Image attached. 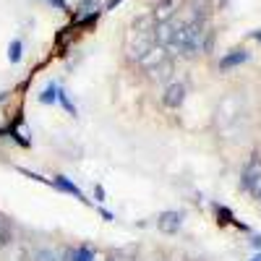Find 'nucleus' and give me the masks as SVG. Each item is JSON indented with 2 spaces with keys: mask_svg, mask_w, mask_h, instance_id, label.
Returning a JSON list of instances; mask_svg holds the SVG:
<instances>
[{
  "mask_svg": "<svg viewBox=\"0 0 261 261\" xmlns=\"http://www.w3.org/2000/svg\"><path fill=\"white\" fill-rule=\"evenodd\" d=\"M151 45H157L154 42V21H151V16H139L134 21V32H130V37L125 42V58L130 63H139L151 50Z\"/></svg>",
  "mask_w": 261,
  "mask_h": 261,
  "instance_id": "f257e3e1",
  "label": "nucleus"
},
{
  "mask_svg": "<svg viewBox=\"0 0 261 261\" xmlns=\"http://www.w3.org/2000/svg\"><path fill=\"white\" fill-rule=\"evenodd\" d=\"M180 8H183V0H160V3L154 6V11H151V21H154V27L172 21L178 16Z\"/></svg>",
  "mask_w": 261,
  "mask_h": 261,
  "instance_id": "f03ea898",
  "label": "nucleus"
},
{
  "mask_svg": "<svg viewBox=\"0 0 261 261\" xmlns=\"http://www.w3.org/2000/svg\"><path fill=\"white\" fill-rule=\"evenodd\" d=\"M183 102H186V84L183 81H170L162 92V105L170 107V110H178Z\"/></svg>",
  "mask_w": 261,
  "mask_h": 261,
  "instance_id": "7ed1b4c3",
  "label": "nucleus"
},
{
  "mask_svg": "<svg viewBox=\"0 0 261 261\" xmlns=\"http://www.w3.org/2000/svg\"><path fill=\"white\" fill-rule=\"evenodd\" d=\"M165 60H170V58H167V47H162V45H151V50L139 60V68L146 71V73H151V71H157Z\"/></svg>",
  "mask_w": 261,
  "mask_h": 261,
  "instance_id": "20e7f679",
  "label": "nucleus"
},
{
  "mask_svg": "<svg viewBox=\"0 0 261 261\" xmlns=\"http://www.w3.org/2000/svg\"><path fill=\"white\" fill-rule=\"evenodd\" d=\"M180 225H183V214H180V212H162L160 220H157V227H160V232H165V235L178 232Z\"/></svg>",
  "mask_w": 261,
  "mask_h": 261,
  "instance_id": "39448f33",
  "label": "nucleus"
},
{
  "mask_svg": "<svg viewBox=\"0 0 261 261\" xmlns=\"http://www.w3.org/2000/svg\"><path fill=\"white\" fill-rule=\"evenodd\" d=\"M256 178H261V154H253V157H251V162L246 165L243 175H241V183H243V188L248 191V188H251V183H253Z\"/></svg>",
  "mask_w": 261,
  "mask_h": 261,
  "instance_id": "423d86ee",
  "label": "nucleus"
},
{
  "mask_svg": "<svg viewBox=\"0 0 261 261\" xmlns=\"http://www.w3.org/2000/svg\"><path fill=\"white\" fill-rule=\"evenodd\" d=\"M248 60V53L241 47V50H232V53H227L222 60H220V68L222 71H230V68H235V65H241V63H246Z\"/></svg>",
  "mask_w": 261,
  "mask_h": 261,
  "instance_id": "0eeeda50",
  "label": "nucleus"
},
{
  "mask_svg": "<svg viewBox=\"0 0 261 261\" xmlns=\"http://www.w3.org/2000/svg\"><path fill=\"white\" fill-rule=\"evenodd\" d=\"M53 186H58L60 191L71 193V196H76V199H81V201H86V199H84V193H81V191H79V188H76V186H73L71 180H65V175H58V178L53 180Z\"/></svg>",
  "mask_w": 261,
  "mask_h": 261,
  "instance_id": "6e6552de",
  "label": "nucleus"
},
{
  "mask_svg": "<svg viewBox=\"0 0 261 261\" xmlns=\"http://www.w3.org/2000/svg\"><path fill=\"white\" fill-rule=\"evenodd\" d=\"M11 243H13V230H11V225L6 222V217H0V251L8 248Z\"/></svg>",
  "mask_w": 261,
  "mask_h": 261,
  "instance_id": "1a4fd4ad",
  "label": "nucleus"
},
{
  "mask_svg": "<svg viewBox=\"0 0 261 261\" xmlns=\"http://www.w3.org/2000/svg\"><path fill=\"white\" fill-rule=\"evenodd\" d=\"M97 8H99L97 0H81V6H79V16H76V18H84V16L94 18V16H97Z\"/></svg>",
  "mask_w": 261,
  "mask_h": 261,
  "instance_id": "9d476101",
  "label": "nucleus"
},
{
  "mask_svg": "<svg viewBox=\"0 0 261 261\" xmlns=\"http://www.w3.org/2000/svg\"><path fill=\"white\" fill-rule=\"evenodd\" d=\"M73 261H94V248L89 246H79L73 253Z\"/></svg>",
  "mask_w": 261,
  "mask_h": 261,
  "instance_id": "9b49d317",
  "label": "nucleus"
},
{
  "mask_svg": "<svg viewBox=\"0 0 261 261\" xmlns=\"http://www.w3.org/2000/svg\"><path fill=\"white\" fill-rule=\"evenodd\" d=\"M172 73V60H165L157 71H151V79H170Z\"/></svg>",
  "mask_w": 261,
  "mask_h": 261,
  "instance_id": "f8f14e48",
  "label": "nucleus"
},
{
  "mask_svg": "<svg viewBox=\"0 0 261 261\" xmlns=\"http://www.w3.org/2000/svg\"><path fill=\"white\" fill-rule=\"evenodd\" d=\"M55 99H58V86H47V89L42 92V97H39L42 105H53Z\"/></svg>",
  "mask_w": 261,
  "mask_h": 261,
  "instance_id": "ddd939ff",
  "label": "nucleus"
},
{
  "mask_svg": "<svg viewBox=\"0 0 261 261\" xmlns=\"http://www.w3.org/2000/svg\"><path fill=\"white\" fill-rule=\"evenodd\" d=\"M34 261H58V256L50 248H37L34 251Z\"/></svg>",
  "mask_w": 261,
  "mask_h": 261,
  "instance_id": "4468645a",
  "label": "nucleus"
},
{
  "mask_svg": "<svg viewBox=\"0 0 261 261\" xmlns=\"http://www.w3.org/2000/svg\"><path fill=\"white\" fill-rule=\"evenodd\" d=\"M136 261H165V253H160V251H144L141 256H136Z\"/></svg>",
  "mask_w": 261,
  "mask_h": 261,
  "instance_id": "2eb2a0df",
  "label": "nucleus"
},
{
  "mask_svg": "<svg viewBox=\"0 0 261 261\" xmlns=\"http://www.w3.org/2000/svg\"><path fill=\"white\" fill-rule=\"evenodd\" d=\"M8 53H11V55H8L11 63H18V60H21V42H18V39L11 42V50H8Z\"/></svg>",
  "mask_w": 261,
  "mask_h": 261,
  "instance_id": "dca6fc26",
  "label": "nucleus"
},
{
  "mask_svg": "<svg viewBox=\"0 0 261 261\" xmlns=\"http://www.w3.org/2000/svg\"><path fill=\"white\" fill-rule=\"evenodd\" d=\"M217 217H220V222H222V225H227V222H232V220H235L232 212H230V209H225V206H217Z\"/></svg>",
  "mask_w": 261,
  "mask_h": 261,
  "instance_id": "f3484780",
  "label": "nucleus"
},
{
  "mask_svg": "<svg viewBox=\"0 0 261 261\" xmlns=\"http://www.w3.org/2000/svg\"><path fill=\"white\" fill-rule=\"evenodd\" d=\"M107 261H136V258L123 253V251H113V253H107Z\"/></svg>",
  "mask_w": 261,
  "mask_h": 261,
  "instance_id": "a211bd4d",
  "label": "nucleus"
},
{
  "mask_svg": "<svg viewBox=\"0 0 261 261\" xmlns=\"http://www.w3.org/2000/svg\"><path fill=\"white\" fill-rule=\"evenodd\" d=\"M248 193L253 196V199H258V201H261V178H256V180L251 183V188H248Z\"/></svg>",
  "mask_w": 261,
  "mask_h": 261,
  "instance_id": "6ab92c4d",
  "label": "nucleus"
},
{
  "mask_svg": "<svg viewBox=\"0 0 261 261\" xmlns=\"http://www.w3.org/2000/svg\"><path fill=\"white\" fill-rule=\"evenodd\" d=\"M206 6H209V0H193V8H201L204 11Z\"/></svg>",
  "mask_w": 261,
  "mask_h": 261,
  "instance_id": "aec40b11",
  "label": "nucleus"
},
{
  "mask_svg": "<svg viewBox=\"0 0 261 261\" xmlns=\"http://www.w3.org/2000/svg\"><path fill=\"white\" fill-rule=\"evenodd\" d=\"M251 246H253V248H261V235H253V238H251Z\"/></svg>",
  "mask_w": 261,
  "mask_h": 261,
  "instance_id": "412c9836",
  "label": "nucleus"
},
{
  "mask_svg": "<svg viewBox=\"0 0 261 261\" xmlns=\"http://www.w3.org/2000/svg\"><path fill=\"white\" fill-rule=\"evenodd\" d=\"M118 3H120V0H107V11H113Z\"/></svg>",
  "mask_w": 261,
  "mask_h": 261,
  "instance_id": "4be33fe9",
  "label": "nucleus"
},
{
  "mask_svg": "<svg viewBox=\"0 0 261 261\" xmlns=\"http://www.w3.org/2000/svg\"><path fill=\"white\" fill-rule=\"evenodd\" d=\"M53 6H58V8H65V0H50Z\"/></svg>",
  "mask_w": 261,
  "mask_h": 261,
  "instance_id": "5701e85b",
  "label": "nucleus"
},
{
  "mask_svg": "<svg viewBox=\"0 0 261 261\" xmlns=\"http://www.w3.org/2000/svg\"><path fill=\"white\" fill-rule=\"evenodd\" d=\"M251 261H261V253H256V256H253V258H251Z\"/></svg>",
  "mask_w": 261,
  "mask_h": 261,
  "instance_id": "b1692460",
  "label": "nucleus"
}]
</instances>
